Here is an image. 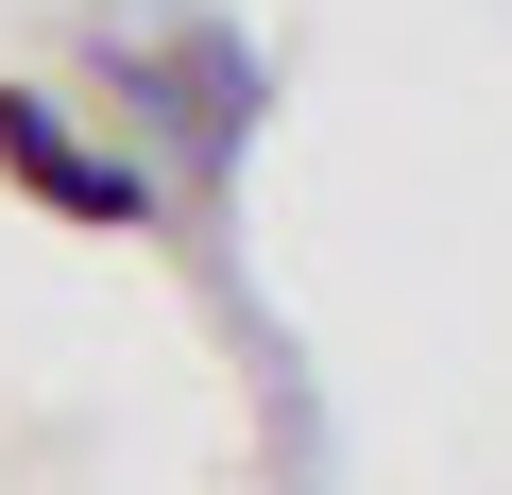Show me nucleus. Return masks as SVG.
<instances>
[{
  "label": "nucleus",
  "instance_id": "nucleus-2",
  "mask_svg": "<svg viewBox=\"0 0 512 495\" xmlns=\"http://www.w3.org/2000/svg\"><path fill=\"white\" fill-rule=\"evenodd\" d=\"M0 171H18L35 205H69V222H154V171L137 154H103L69 103H35V86H0Z\"/></svg>",
  "mask_w": 512,
  "mask_h": 495
},
{
  "label": "nucleus",
  "instance_id": "nucleus-1",
  "mask_svg": "<svg viewBox=\"0 0 512 495\" xmlns=\"http://www.w3.org/2000/svg\"><path fill=\"white\" fill-rule=\"evenodd\" d=\"M103 69L154 103V154H188V171H222V154L256 137V52H239L222 18H171V35H103Z\"/></svg>",
  "mask_w": 512,
  "mask_h": 495
}]
</instances>
